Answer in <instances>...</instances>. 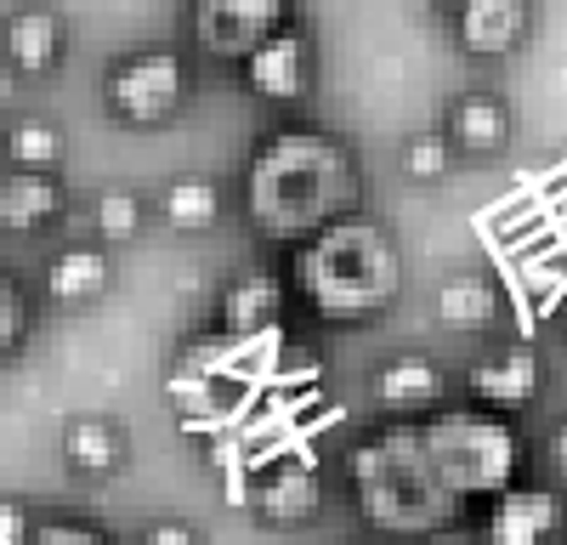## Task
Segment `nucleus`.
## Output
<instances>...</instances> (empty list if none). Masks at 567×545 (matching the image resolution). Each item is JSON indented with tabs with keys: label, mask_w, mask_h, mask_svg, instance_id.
Segmentation results:
<instances>
[{
	"label": "nucleus",
	"mask_w": 567,
	"mask_h": 545,
	"mask_svg": "<svg viewBox=\"0 0 567 545\" xmlns=\"http://www.w3.org/2000/svg\"><path fill=\"white\" fill-rule=\"evenodd\" d=\"M40 290L52 307H91L114 290V250L103 239H69L45 256Z\"/></svg>",
	"instance_id": "2eb2a0df"
},
{
	"label": "nucleus",
	"mask_w": 567,
	"mask_h": 545,
	"mask_svg": "<svg viewBox=\"0 0 567 545\" xmlns=\"http://www.w3.org/2000/svg\"><path fill=\"white\" fill-rule=\"evenodd\" d=\"M443 136L460 160H499L516 136V114L494 85H465L443 109Z\"/></svg>",
	"instance_id": "f8f14e48"
},
{
	"label": "nucleus",
	"mask_w": 567,
	"mask_h": 545,
	"mask_svg": "<svg viewBox=\"0 0 567 545\" xmlns=\"http://www.w3.org/2000/svg\"><path fill=\"white\" fill-rule=\"evenodd\" d=\"M369 398L392 409V415H432V409L449 403V370L432 352H392L374 363Z\"/></svg>",
	"instance_id": "4468645a"
},
{
	"label": "nucleus",
	"mask_w": 567,
	"mask_h": 545,
	"mask_svg": "<svg viewBox=\"0 0 567 545\" xmlns=\"http://www.w3.org/2000/svg\"><path fill=\"white\" fill-rule=\"evenodd\" d=\"M290 296L329 325H369L403 296V245L363 205L323 222L312 239L290 245Z\"/></svg>",
	"instance_id": "f03ea898"
},
{
	"label": "nucleus",
	"mask_w": 567,
	"mask_h": 545,
	"mask_svg": "<svg viewBox=\"0 0 567 545\" xmlns=\"http://www.w3.org/2000/svg\"><path fill=\"white\" fill-rule=\"evenodd\" d=\"M154 210H159V222L171 227V234H210V227L221 222V210H227V188L210 171H176V176L159 182Z\"/></svg>",
	"instance_id": "aec40b11"
},
{
	"label": "nucleus",
	"mask_w": 567,
	"mask_h": 545,
	"mask_svg": "<svg viewBox=\"0 0 567 545\" xmlns=\"http://www.w3.org/2000/svg\"><path fill=\"white\" fill-rule=\"evenodd\" d=\"M154 216V199L131 188V182H109V188L91 194V239H103L109 250H125L142 239V227Z\"/></svg>",
	"instance_id": "412c9836"
},
{
	"label": "nucleus",
	"mask_w": 567,
	"mask_h": 545,
	"mask_svg": "<svg viewBox=\"0 0 567 545\" xmlns=\"http://www.w3.org/2000/svg\"><path fill=\"white\" fill-rule=\"evenodd\" d=\"M245 222L272 245H301L323 222L363 205L358 154L323 125H278L239 165Z\"/></svg>",
	"instance_id": "f257e3e1"
},
{
	"label": "nucleus",
	"mask_w": 567,
	"mask_h": 545,
	"mask_svg": "<svg viewBox=\"0 0 567 545\" xmlns=\"http://www.w3.org/2000/svg\"><path fill=\"white\" fill-rule=\"evenodd\" d=\"M567 539V500L539 483H511L483 512V545H561Z\"/></svg>",
	"instance_id": "9d476101"
},
{
	"label": "nucleus",
	"mask_w": 567,
	"mask_h": 545,
	"mask_svg": "<svg viewBox=\"0 0 567 545\" xmlns=\"http://www.w3.org/2000/svg\"><path fill=\"white\" fill-rule=\"evenodd\" d=\"M58 454L80 483H109L131 461V432L114 415H69L58 432Z\"/></svg>",
	"instance_id": "a211bd4d"
},
{
	"label": "nucleus",
	"mask_w": 567,
	"mask_h": 545,
	"mask_svg": "<svg viewBox=\"0 0 567 545\" xmlns=\"http://www.w3.org/2000/svg\"><path fill=\"white\" fill-rule=\"evenodd\" d=\"M460 165L454 143L443 136V125L432 131H409L403 143H398V171L414 182V188H432V182H449V171Z\"/></svg>",
	"instance_id": "5701e85b"
},
{
	"label": "nucleus",
	"mask_w": 567,
	"mask_h": 545,
	"mask_svg": "<svg viewBox=\"0 0 567 545\" xmlns=\"http://www.w3.org/2000/svg\"><path fill=\"white\" fill-rule=\"evenodd\" d=\"M239 80L256 91L261 103H278V109H301L318 85V40L312 29L296 18L284 23L278 34H267L256 52L239 63Z\"/></svg>",
	"instance_id": "0eeeda50"
},
{
	"label": "nucleus",
	"mask_w": 567,
	"mask_h": 545,
	"mask_svg": "<svg viewBox=\"0 0 567 545\" xmlns=\"http://www.w3.org/2000/svg\"><path fill=\"white\" fill-rule=\"evenodd\" d=\"M69 216V182L63 171H7L0 176V234L34 239Z\"/></svg>",
	"instance_id": "f3484780"
},
{
	"label": "nucleus",
	"mask_w": 567,
	"mask_h": 545,
	"mask_svg": "<svg viewBox=\"0 0 567 545\" xmlns=\"http://www.w3.org/2000/svg\"><path fill=\"white\" fill-rule=\"evenodd\" d=\"M194 97V52L159 40L131 45L103 69V114L125 131H159Z\"/></svg>",
	"instance_id": "39448f33"
},
{
	"label": "nucleus",
	"mask_w": 567,
	"mask_h": 545,
	"mask_svg": "<svg viewBox=\"0 0 567 545\" xmlns=\"http://www.w3.org/2000/svg\"><path fill=\"white\" fill-rule=\"evenodd\" d=\"M69 58V18L52 0H18L0 18V63L12 80H45Z\"/></svg>",
	"instance_id": "6e6552de"
},
{
	"label": "nucleus",
	"mask_w": 567,
	"mask_h": 545,
	"mask_svg": "<svg viewBox=\"0 0 567 545\" xmlns=\"http://www.w3.org/2000/svg\"><path fill=\"white\" fill-rule=\"evenodd\" d=\"M432 307H437V325L449 336H488L499 325V285L477 267H454L437 279Z\"/></svg>",
	"instance_id": "6ab92c4d"
},
{
	"label": "nucleus",
	"mask_w": 567,
	"mask_h": 545,
	"mask_svg": "<svg viewBox=\"0 0 567 545\" xmlns=\"http://www.w3.org/2000/svg\"><path fill=\"white\" fill-rule=\"evenodd\" d=\"M34 341V296L12 267H0V363Z\"/></svg>",
	"instance_id": "b1692460"
},
{
	"label": "nucleus",
	"mask_w": 567,
	"mask_h": 545,
	"mask_svg": "<svg viewBox=\"0 0 567 545\" xmlns=\"http://www.w3.org/2000/svg\"><path fill=\"white\" fill-rule=\"evenodd\" d=\"M63 131L58 120H45V114H18L7 125V148H0V160H7V171H63Z\"/></svg>",
	"instance_id": "4be33fe9"
},
{
	"label": "nucleus",
	"mask_w": 567,
	"mask_h": 545,
	"mask_svg": "<svg viewBox=\"0 0 567 545\" xmlns=\"http://www.w3.org/2000/svg\"><path fill=\"white\" fill-rule=\"evenodd\" d=\"M347 494L352 512L381 534H443L465 512L425 461L420 421H392L358 438L347 449Z\"/></svg>",
	"instance_id": "7ed1b4c3"
},
{
	"label": "nucleus",
	"mask_w": 567,
	"mask_h": 545,
	"mask_svg": "<svg viewBox=\"0 0 567 545\" xmlns=\"http://www.w3.org/2000/svg\"><path fill=\"white\" fill-rule=\"evenodd\" d=\"M284 307H290V279L278 267H245L233 272L216 296V325L227 341H250V336H267Z\"/></svg>",
	"instance_id": "ddd939ff"
},
{
	"label": "nucleus",
	"mask_w": 567,
	"mask_h": 545,
	"mask_svg": "<svg viewBox=\"0 0 567 545\" xmlns=\"http://www.w3.org/2000/svg\"><path fill=\"white\" fill-rule=\"evenodd\" d=\"M34 545H109V539L91 528V523H74V517L63 523V517H58V523H40V528H34Z\"/></svg>",
	"instance_id": "a878e982"
},
{
	"label": "nucleus",
	"mask_w": 567,
	"mask_h": 545,
	"mask_svg": "<svg viewBox=\"0 0 567 545\" xmlns=\"http://www.w3.org/2000/svg\"><path fill=\"white\" fill-rule=\"evenodd\" d=\"M136 545H205V534L187 517H154V523H142Z\"/></svg>",
	"instance_id": "393cba45"
},
{
	"label": "nucleus",
	"mask_w": 567,
	"mask_h": 545,
	"mask_svg": "<svg viewBox=\"0 0 567 545\" xmlns=\"http://www.w3.org/2000/svg\"><path fill=\"white\" fill-rule=\"evenodd\" d=\"M449 34L465 58L499 63L511 52H523L534 34V0H460L449 12Z\"/></svg>",
	"instance_id": "9b49d317"
},
{
	"label": "nucleus",
	"mask_w": 567,
	"mask_h": 545,
	"mask_svg": "<svg viewBox=\"0 0 567 545\" xmlns=\"http://www.w3.org/2000/svg\"><path fill=\"white\" fill-rule=\"evenodd\" d=\"M296 23V0H187V40L210 63L239 69L267 34Z\"/></svg>",
	"instance_id": "423d86ee"
},
{
	"label": "nucleus",
	"mask_w": 567,
	"mask_h": 545,
	"mask_svg": "<svg viewBox=\"0 0 567 545\" xmlns=\"http://www.w3.org/2000/svg\"><path fill=\"white\" fill-rule=\"evenodd\" d=\"M420 449L432 461L437 483L471 506V500H494L505 494L511 483H523V432L511 426V415L499 409H483V403H465V409H432L420 421Z\"/></svg>",
	"instance_id": "20e7f679"
},
{
	"label": "nucleus",
	"mask_w": 567,
	"mask_h": 545,
	"mask_svg": "<svg viewBox=\"0 0 567 545\" xmlns=\"http://www.w3.org/2000/svg\"><path fill=\"white\" fill-rule=\"evenodd\" d=\"M539 392H545V358L528 341H494L465 363V398L483 409H499V415L528 409Z\"/></svg>",
	"instance_id": "1a4fd4ad"
},
{
	"label": "nucleus",
	"mask_w": 567,
	"mask_h": 545,
	"mask_svg": "<svg viewBox=\"0 0 567 545\" xmlns=\"http://www.w3.org/2000/svg\"><path fill=\"white\" fill-rule=\"evenodd\" d=\"M437 7H443V12H454V7H460V0H437Z\"/></svg>",
	"instance_id": "c85d7f7f"
},
{
	"label": "nucleus",
	"mask_w": 567,
	"mask_h": 545,
	"mask_svg": "<svg viewBox=\"0 0 567 545\" xmlns=\"http://www.w3.org/2000/svg\"><path fill=\"white\" fill-rule=\"evenodd\" d=\"M545 461H550V472H556V483L567 489V421L550 432V443H545Z\"/></svg>",
	"instance_id": "bb28decb"
},
{
	"label": "nucleus",
	"mask_w": 567,
	"mask_h": 545,
	"mask_svg": "<svg viewBox=\"0 0 567 545\" xmlns=\"http://www.w3.org/2000/svg\"><path fill=\"white\" fill-rule=\"evenodd\" d=\"M250 512L267 528H307L323 512V477L312 461H272L250 483Z\"/></svg>",
	"instance_id": "dca6fc26"
},
{
	"label": "nucleus",
	"mask_w": 567,
	"mask_h": 545,
	"mask_svg": "<svg viewBox=\"0 0 567 545\" xmlns=\"http://www.w3.org/2000/svg\"><path fill=\"white\" fill-rule=\"evenodd\" d=\"M7 125H12V114H7V109H0V148H7Z\"/></svg>",
	"instance_id": "cd10ccee"
},
{
	"label": "nucleus",
	"mask_w": 567,
	"mask_h": 545,
	"mask_svg": "<svg viewBox=\"0 0 567 545\" xmlns=\"http://www.w3.org/2000/svg\"><path fill=\"white\" fill-rule=\"evenodd\" d=\"M561 330H567V307H561Z\"/></svg>",
	"instance_id": "c756f323"
}]
</instances>
